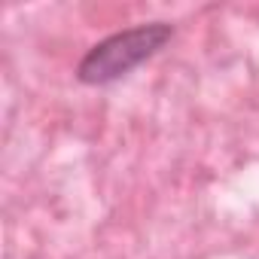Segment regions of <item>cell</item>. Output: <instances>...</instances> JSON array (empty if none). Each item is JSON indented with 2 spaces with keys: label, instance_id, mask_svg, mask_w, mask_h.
Segmentation results:
<instances>
[{
  "label": "cell",
  "instance_id": "obj_1",
  "mask_svg": "<svg viewBox=\"0 0 259 259\" xmlns=\"http://www.w3.org/2000/svg\"><path fill=\"white\" fill-rule=\"evenodd\" d=\"M174 25L171 22H141L132 28H122L98 40L76 64V79L82 85L101 89L125 79L135 73L141 64L156 58L171 40H174Z\"/></svg>",
  "mask_w": 259,
  "mask_h": 259
}]
</instances>
